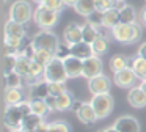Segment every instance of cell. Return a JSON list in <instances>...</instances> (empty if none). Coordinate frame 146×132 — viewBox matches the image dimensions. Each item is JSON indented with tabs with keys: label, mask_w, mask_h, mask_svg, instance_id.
I'll list each match as a JSON object with an SVG mask.
<instances>
[{
	"label": "cell",
	"mask_w": 146,
	"mask_h": 132,
	"mask_svg": "<svg viewBox=\"0 0 146 132\" xmlns=\"http://www.w3.org/2000/svg\"><path fill=\"white\" fill-rule=\"evenodd\" d=\"M30 44L33 46V49L38 50V49H42V50H49L55 55L60 47V41H58L57 35L52 33L50 30H39L35 36L32 38Z\"/></svg>",
	"instance_id": "6da1fadb"
},
{
	"label": "cell",
	"mask_w": 146,
	"mask_h": 132,
	"mask_svg": "<svg viewBox=\"0 0 146 132\" xmlns=\"http://www.w3.org/2000/svg\"><path fill=\"white\" fill-rule=\"evenodd\" d=\"M46 82H64L68 80V72H66V68H64V63L61 58L58 57H54L50 60V63H47L44 68V75H42Z\"/></svg>",
	"instance_id": "7a4b0ae2"
},
{
	"label": "cell",
	"mask_w": 146,
	"mask_h": 132,
	"mask_svg": "<svg viewBox=\"0 0 146 132\" xmlns=\"http://www.w3.org/2000/svg\"><path fill=\"white\" fill-rule=\"evenodd\" d=\"M58 19H60V13L47 9L42 5H38L35 9V13H33V22H35L41 30H50L52 27L57 25Z\"/></svg>",
	"instance_id": "3957f363"
},
{
	"label": "cell",
	"mask_w": 146,
	"mask_h": 132,
	"mask_svg": "<svg viewBox=\"0 0 146 132\" xmlns=\"http://www.w3.org/2000/svg\"><path fill=\"white\" fill-rule=\"evenodd\" d=\"M33 13H35V9L25 0H16L10 6V19L19 22V24H24V25L29 24L33 19Z\"/></svg>",
	"instance_id": "277c9868"
},
{
	"label": "cell",
	"mask_w": 146,
	"mask_h": 132,
	"mask_svg": "<svg viewBox=\"0 0 146 132\" xmlns=\"http://www.w3.org/2000/svg\"><path fill=\"white\" fill-rule=\"evenodd\" d=\"M91 105L96 112L98 119H104L113 110V97L110 96V93H104V94H96L91 97Z\"/></svg>",
	"instance_id": "5b68a950"
},
{
	"label": "cell",
	"mask_w": 146,
	"mask_h": 132,
	"mask_svg": "<svg viewBox=\"0 0 146 132\" xmlns=\"http://www.w3.org/2000/svg\"><path fill=\"white\" fill-rule=\"evenodd\" d=\"M22 121H24V115L21 112L19 105H7L3 113V124L10 131H16V129H21Z\"/></svg>",
	"instance_id": "8992f818"
},
{
	"label": "cell",
	"mask_w": 146,
	"mask_h": 132,
	"mask_svg": "<svg viewBox=\"0 0 146 132\" xmlns=\"http://www.w3.org/2000/svg\"><path fill=\"white\" fill-rule=\"evenodd\" d=\"M72 109L76 112L77 118L83 124H93V123L98 121V116H96V112L93 109L91 102H74Z\"/></svg>",
	"instance_id": "52a82bcc"
},
{
	"label": "cell",
	"mask_w": 146,
	"mask_h": 132,
	"mask_svg": "<svg viewBox=\"0 0 146 132\" xmlns=\"http://www.w3.org/2000/svg\"><path fill=\"white\" fill-rule=\"evenodd\" d=\"M137 80H138V77L135 75V72L132 71L130 66H127V68L121 69L119 72H115L113 74V82L119 88H129L130 90V88H133Z\"/></svg>",
	"instance_id": "ba28073f"
},
{
	"label": "cell",
	"mask_w": 146,
	"mask_h": 132,
	"mask_svg": "<svg viewBox=\"0 0 146 132\" xmlns=\"http://www.w3.org/2000/svg\"><path fill=\"white\" fill-rule=\"evenodd\" d=\"M110 85H111V82L107 75L99 74V75H96V77L88 80V90L93 96H96V94H104V93H108Z\"/></svg>",
	"instance_id": "9c48e42d"
},
{
	"label": "cell",
	"mask_w": 146,
	"mask_h": 132,
	"mask_svg": "<svg viewBox=\"0 0 146 132\" xmlns=\"http://www.w3.org/2000/svg\"><path fill=\"white\" fill-rule=\"evenodd\" d=\"M113 127L118 132H140V123L132 115H123L113 123Z\"/></svg>",
	"instance_id": "30bf717a"
},
{
	"label": "cell",
	"mask_w": 146,
	"mask_h": 132,
	"mask_svg": "<svg viewBox=\"0 0 146 132\" xmlns=\"http://www.w3.org/2000/svg\"><path fill=\"white\" fill-rule=\"evenodd\" d=\"M102 74V61H101V57L98 55H93L90 58L83 60V75L82 77L85 79H93L96 75Z\"/></svg>",
	"instance_id": "8fae6325"
},
{
	"label": "cell",
	"mask_w": 146,
	"mask_h": 132,
	"mask_svg": "<svg viewBox=\"0 0 146 132\" xmlns=\"http://www.w3.org/2000/svg\"><path fill=\"white\" fill-rule=\"evenodd\" d=\"M63 63L69 79H76L83 75V60L77 58L74 55H68L66 58H63Z\"/></svg>",
	"instance_id": "7c38bea8"
},
{
	"label": "cell",
	"mask_w": 146,
	"mask_h": 132,
	"mask_svg": "<svg viewBox=\"0 0 146 132\" xmlns=\"http://www.w3.org/2000/svg\"><path fill=\"white\" fill-rule=\"evenodd\" d=\"M63 41L66 43V46H72V44L82 43L83 41V35H82V25L71 22L63 31Z\"/></svg>",
	"instance_id": "4fadbf2b"
},
{
	"label": "cell",
	"mask_w": 146,
	"mask_h": 132,
	"mask_svg": "<svg viewBox=\"0 0 146 132\" xmlns=\"http://www.w3.org/2000/svg\"><path fill=\"white\" fill-rule=\"evenodd\" d=\"M130 31H132V25L119 22V24L115 25V27L110 30V35H111V38H113L115 41H118V43H127L129 44Z\"/></svg>",
	"instance_id": "5bb4252c"
},
{
	"label": "cell",
	"mask_w": 146,
	"mask_h": 132,
	"mask_svg": "<svg viewBox=\"0 0 146 132\" xmlns=\"http://www.w3.org/2000/svg\"><path fill=\"white\" fill-rule=\"evenodd\" d=\"M127 102L133 107V109H141L146 107V94L140 87H133L127 93Z\"/></svg>",
	"instance_id": "9a60e30c"
},
{
	"label": "cell",
	"mask_w": 146,
	"mask_h": 132,
	"mask_svg": "<svg viewBox=\"0 0 146 132\" xmlns=\"http://www.w3.org/2000/svg\"><path fill=\"white\" fill-rule=\"evenodd\" d=\"M68 47H69L71 55L77 57V58H80V60H86V58H90V57L94 55L91 44L85 43V41H82V43H77V44H72V46H68Z\"/></svg>",
	"instance_id": "2e32d148"
},
{
	"label": "cell",
	"mask_w": 146,
	"mask_h": 132,
	"mask_svg": "<svg viewBox=\"0 0 146 132\" xmlns=\"http://www.w3.org/2000/svg\"><path fill=\"white\" fill-rule=\"evenodd\" d=\"M5 36H11V38H24L27 36V30H25V25L19 24L16 21H11L8 19L7 24H5Z\"/></svg>",
	"instance_id": "e0dca14e"
},
{
	"label": "cell",
	"mask_w": 146,
	"mask_h": 132,
	"mask_svg": "<svg viewBox=\"0 0 146 132\" xmlns=\"http://www.w3.org/2000/svg\"><path fill=\"white\" fill-rule=\"evenodd\" d=\"M72 8L77 14L83 16V17H88L90 14H93L98 9L96 8V0H77Z\"/></svg>",
	"instance_id": "ac0fdd59"
},
{
	"label": "cell",
	"mask_w": 146,
	"mask_h": 132,
	"mask_svg": "<svg viewBox=\"0 0 146 132\" xmlns=\"http://www.w3.org/2000/svg\"><path fill=\"white\" fill-rule=\"evenodd\" d=\"M129 66L132 68V71L135 72V75L140 80L146 79V60L143 58V57H140L138 53L133 55L132 58L129 60Z\"/></svg>",
	"instance_id": "d6986e66"
},
{
	"label": "cell",
	"mask_w": 146,
	"mask_h": 132,
	"mask_svg": "<svg viewBox=\"0 0 146 132\" xmlns=\"http://www.w3.org/2000/svg\"><path fill=\"white\" fill-rule=\"evenodd\" d=\"M44 123V118L39 115H35V113H32V115L25 116L22 121V126H21V131L24 132H36L38 131V127Z\"/></svg>",
	"instance_id": "ffe728a7"
},
{
	"label": "cell",
	"mask_w": 146,
	"mask_h": 132,
	"mask_svg": "<svg viewBox=\"0 0 146 132\" xmlns=\"http://www.w3.org/2000/svg\"><path fill=\"white\" fill-rule=\"evenodd\" d=\"M119 8V21L123 24H135L137 22V11L132 5H127V3H123V5L118 6Z\"/></svg>",
	"instance_id": "44dd1931"
},
{
	"label": "cell",
	"mask_w": 146,
	"mask_h": 132,
	"mask_svg": "<svg viewBox=\"0 0 146 132\" xmlns=\"http://www.w3.org/2000/svg\"><path fill=\"white\" fill-rule=\"evenodd\" d=\"M119 22L121 21H119V8H118V6H113V8L104 11V21H102V27L104 28L111 30V28H113L115 25H118Z\"/></svg>",
	"instance_id": "7402d4cb"
},
{
	"label": "cell",
	"mask_w": 146,
	"mask_h": 132,
	"mask_svg": "<svg viewBox=\"0 0 146 132\" xmlns=\"http://www.w3.org/2000/svg\"><path fill=\"white\" fill-rule=\"evenodd\" d=\"M25 101L22 88H7L5 90V104L7 105H17Z\"/></svg>",
	"instance_id": "603a6c76"
},
{
	"label": "cell",
	"mask_w": 146,
	"mask_h": 132,
	"mask_svg": "<svg viewBox=\"0 0 146 132\" xmlns=\"http://www.w3.org/2000/svg\"><path fill=\"white\" fill-rule=\"evenodd\" d=\"M32 90H30V96H32V99H46V97L49 96V85L47 82L42 79V80H39L38 83L32 85Z\"/></svg>",
	"instance_id": "cb8c5ba5"
},
{
	"label": "cell",
	"mask_w": 146,
	"mask_h": 132,
	"mask_svg": "<svg viewBox=\"0 0 146 132\" xmlns=\"http://www.w3.org/2000/svg\"><path fill=\"white\" fill-rule=\"evenodd\" d=\"M82 35H83V41H85V43L93 44V41L98 39L102 33H101V28L91 25L90 22H85V24L82 25Z\"/></svg>",
	"instance_id": "d4e9b609"
},
{
	"label": "cell",
	"mask_w": 146,
	"mask_h": 132,
	"mask_svg": "<svg viewBox=\"0 0 146 132\" xmlns=\"http://www.w3.org/2000/svg\"><path fill=\"white\" fill-rule=\"evenodd\" d=\"M30 65H32V60H30L29 57L17 53V63H16V68H14V71L25 79L27 75H29V72H30Z\"/></svg>",
	"instance_id": "484cf974"
},
{
	"label": "cell",
	"mask_w": 146,
	"mask_h": 132,
	"mask_svg": "<svg viewBox=\"0 0 146 132\" xmlns=\"http://www.w3.org/2000/svg\"><path fill=\"white\" fill-rule=\"evenodd\" d=\"M108 46H110L108 38L104 36V35H101V36H99L98 39H94V41H93V44H91L93 52H94V55H98V57L104 55V53L108 50Z\"/></svg>",
	"instance_id": "4316f807"
},
{
	"label": "cell",
	"mask_w": 146,
	"mask_h": 132,
	"mask_svg": "<svg viewBox=\"0 0 146 132\" xmlns=\"http://www.w3.org/2000/svg\"><path fill=\"white\" fill-rule=\"evenodd\" d=\"M108 66H110V71L115 74V72H119L121 69L127 68L129 66V60L124 55H113L110 58V61H108Z\"/></svg>",
	"instance_id": "83f0119b"
},
{
	"label": "cell",
	"mask_w": 146,
	"mask_h": 132,
	"mask_svg": "<svg viewBox=\"0 0 146 132\" xmlns=\"http://www.w3.org/2000/svg\"><path fill=\"white\" fill-rule=\"evenodd\" d=\"M74 105V99H72V94L71 93H63L57 97V110L58 112H64V110H69L72 109Z\"/></svg>",
	"instance_id": "f1b7e54d"
},
{
	"label": "cell",
	"mask_w": 146,
	"mask_h": 132,
	"mask_svg": "<svg viewBox=\"0 0 146 132\" xmlns=\"http://www.w3.org/2000/svg\"><path fill=\"white\" fill-rule=\"evenodd\" d=\"M30 105H32V112L35 115L42 116V118L50 112L47 104H46V99H30Z\"/></svg>",
	"instance_id": "f546056e"
},
{
	"label": "cell",
	"mask_w": 146,
	"mask_h": 132,
	"mask_svg": "<svg viewBox=\"0 0 146 132\" xmlns=\"http://www.w3.org/2000/svg\"><path fill=\"white\" fill-rule=\"evenodd\" d=\"M5 87L7 88H22L24 83V77L19 75L16 71L10 72V74H5Z\"/></svg>",
	"instance_id": "4dcf8cb0"
},
{
	"label": "cell",
	"mask_w": 146,
	"mask_h": 132,
	"mask_svg": "<svg viewBox=\"0 0 146 132\" xmlns=\"http://www.w3.org/2000/svg\"><path fill=\"white\" fill-rule=\"evenodd\" d=\"M54 53L52 52H49V50H42V49H38V50H35V53H33V58L32 60H35V61H38L39 65H42V66H46L47 63H50V60L54 58Z\"/></svg>",
	"instance_id": "1f68e13d"
},
{
	"label": "cell",
	"mask_w": 146,
	"mask_h": 132,
	"mask_svg": "<svg viewBox=\"0 0 146 132\" xmlns=\"http://www.w3.org/2000/svg\"><path fill=\"white\" fill-rule=\"evenodd\" d=\"M17 63V53H13V55H3V75L10 74V72L14 71Z\"/></svg>",
	"instance_id": "d6a6232c"
},
{
	"label": "cell",
	"mask_w": 146,
	"mask_h": 132,
	"mask_svg": "<svg viewBox=\"0 0 146 132\" xmlns=\"http://www.w3.org/2000/svg\"><path fill=\"white\" fill-rule=\"evenodd\" d=\"M47 85H49V94L50 96L58 97L60 94L66 93V85L61 83V82H47Z\"/></svg>",
	"instance_id": "836d02e7"
},
{
	"label": "cell",
	"mask_w": 146,
	"mask_h": 132,
	"mask_svg": "<svg viewBox=\"0 0 146 132\" xmlns=\"http://www.w3.org/2000/svg\"><path fill=\"white\" fill-rule=\"evenodd\" d=\"M49 132H71V127L66 121L57 119V121L49 123Z\"/></svg>",
	"instance_id": "e575fe53"
},
{
	"label": "cell",
	"mask_w": 146,
	"mask_h": 132,
	"mask_svg": "<svg viewBox=\"0 0 146 132\" xmlns=\"http://www.w3.org/2000/svg\"><path fill=\"white\" fill-rule=\"evenodd\" d=\"M39 5H42L44 8H47V9H52V11H58V13L66 6L63 0H42Z\"/></svg>",
	"instance_id": "d590c367"
},
{
	"label": "cell",
	"mask_w": 146,
	"mask_h": 132,
	"mask_svg": "<svg viewBox=\"0 0 146 132\" xmlns=\"http://www.w3.org/2000/svg\"><path fill=\"white\" fill-rule=\"evenodd\" d=\"M102 21H104V13L99 11V9H96L93 14H90L88 17H86V22H90L91 25H94V27H98V28L102 27Z\"/></svg>",
	"instance_id": "8d00e7d4"
},
{
	"label": "cell",
	"mask_w": 146,
	"mask_h": 132,
	"mask_svg": "<svg viewBox=\"0 0 146 132\" xmlns=\"http://www.w3.org/2000/svg\"><path fill=\"white\" fill-rule=\"evenodd\" d=\"M140 36H141V24L135 22V24H132V31H130V39H129V44L137 43V41L140 39Z\"/></svg>",
	"instance_id": "74e56055"
},
{
	"label": "cell",
	"mask_w": 146,
	"mask_h": 132,
	"mask_svg": "<svg viewBox=\"0 0 146 132\" xmlns=\"http://www.w3.org/2000/svg\"><path fill=\"white\" fill-rule=\"evenodd\" d=\"M113 6H116L111 0H96V8L99 9V11H107V9L113 8Z\"/></svg>",
	"instance_id": "f35d334b"
},
{
	"label": "cell",
	"mask_w": 146,
	"mask_h": 132,
	"mask_svg": "<svg viewBox=\"0 0 146 132\" xmlns=\"http://www.w3.org/2000/svg\"><path fill=\"white\" fill-rule=\"evenodd\" d=\"M46 104H47V107H49L50 112L57 110V97H55V96H50V94H49V96L46 97Z\"/></svg>",
	"instance_id": "ab89813d"
},
{
	"label": "cell",
	"mask_w": 146,
	"mask_h": 132,
	"mask_svg": "<svg viewBox=\"0 0 146 132\" xmlns=\"http://www.w3.org/2000/svg\"><path fill=\"white\" fill-rule=\"evenodd\" d=\"M138 21H140V24H141V27H146V6L141 8V11H140Z\"/></svg>",
	"instance_id": "60d3db41"
},
{
	"label": "cell",
	"mask_w": 146,
	"mask_h": 132,
	"mask_svg": "<svg viewBox=\"0 0 146 132\" xmlns=\"http://www.w3.org/2000/svg\"><path fill=\"white\" fill-rule=\"evenodd\" d=\"M138 55L143 57V58L146 60V41H145V43H141V44L138 46Z\"/></svg>",
	"instance_id": "b9f144b4"
},
{
	"label": "cell",
	"mask_w": 146,
	"mask_h": 132,
	"mask_svg": "<svg viewBox=\"0 0 146 132\" xmlns=\"http://www.w3.org/2000/svg\"><path fill=\"white\" fill-rule=\"evenodd\" d=\"M36 132H49V123L44 121V123H42V124L38 127V131H36Z\"/></svg>",
	"instance_id": "7bdbcfd3"
},
{
	"label": "cell",
	"mask_w": 146,
	"mask_h": 132,
	"mask_svg": "<svg viewBox=\"0 0 146 132\" xmlns=\"http://www.w3.org/2000/svg\"><path fill=\"white\" fill-rule=\"evenodd\" d=\"M140 88H141L143 91H145V94H146V79H143L141 82H140V85H138Z\"/></svg>",
	"instance_id": "ee69618b"
},
{
	"label": "cell",
	"mask_w": 146,
	"mask_h": 132,
	"mask_svg": "<svg viewBox=\"0 0 146 132\" xmlns=\"http://www.w3.org/2000/svg\"><path fill=\"white\" fill-rule=\"evenodd\" d=\"M63 2H64V5H66V6H74L77 0H63Z\"/></svg>",
	"instance_id": "f6af8a7d"
},
{
	"label": "cell",
	"mask_w": 146,
	"mask_h": 132,
	"mask_svg": "<svg viewBox=\"0 0 146 132\" xmlns=\"http://www.w3.org/2000/svg\"><path fill=\"white\" fill-rule=\"evenodd\" d=\"M104 131H105V132H118V131H116V129H115V127H113V126H110V127H107V129H104Z\"/></svg>",
	"instance_id": "bcb514c9"
},
{
	"label": "cell",
	"mask_w": 146,
	"mask_h": 132,
	"mask_svg": "<svg viewBox=\"0 0 146 132\" xmlns=\"http://www.w3.org/2000/svg\"><path fill=\"white\" fill-rule=\"evenodd\" d=\"M115 5H123V0H111Z\"/></svg>",
	"instance_id": "7dc6e473"
},
{
	"label": "cell",
	"mask_w": 146,
	"mask_h": 132,
	"mask_svg": "<svg viewBox=\"0 0 146 132\" xmlns=\"http://www.w3.org/2000/svg\"><path fill=\"white\" fill-rule=\"evenodd\" d=\"M10 132H24V131H21V129H16V131H10Z\"/></svg>",
	"instance_id": "c3c4849f"
},
{
	"label": "cell",
	"mask_w": 146,
	"mask_h": 132,
	"mask_svg": "<svg viewBox=\"0 0 146 132\" xmlns=\"http://www.w3.org/2000/svg\"><path fill=\"white\" fill-rule=\"evenodd\" d=\"M33 2H36V3H38V5H39V3L42 2V0H33Z\"/></svg>",
	"instance_id": "681fc988"
},
{
	"label": "cell",
	"mask_w": 146,
	"mask_h": 132,
	"mask_svg": "<svg viewBox=\"0 0 146 132\" xmlns=\"http://www.w3.org/2000/svg\"><path fill=\"white\" fill-rule=\"evenodd\" d=\"M8 2H10V0H3V3H8Z\"/></svg>",
	"instance_id": "f907efd6"
},
{
	"label": "cell",
	"mask_w": 146,
	"mask_h": 132,
	"mask_svg": "<svg viewBox=\"0 0 146 132\" xmlns=\"http://www.w3.org/2000/svg\"><path fill=\"white\" fill-rule=\"evenodd\" d=\"M99 132H105V131H99Z\"/></svg>",
	"instance_id": "816d5d0a"
}]
</instances>
